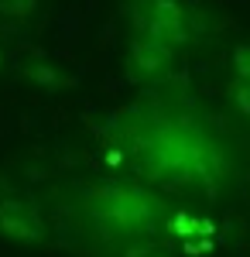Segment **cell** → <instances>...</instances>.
I'll list each match as a JSON object with an SVG mask.
<instances>
[{"label":"cell","mask_w":250,"mask_h":257,"mask_svg":"<svg viewBox=\"0 0 250 257\" xmlns=\"http://www.w3.org/2000/svg\"><path fill=\"white\" fill-rule=\"evenodd\" d=\"M0 233L7 240H18V243L45 240V219H41L38 206L18 192L0 196Z\"/></svg>","instance_id":"obj_1"},{"label":"cell","mask_w":250,"mask_h":257,"mask_svg":"<svg viewBox=\"0 0 250 257\" xmlns=\"http://www.w3.org/2000/svg\"><path fill=\"white\" fill-rule=\"evenodd\" d=\"M175 65V48L161 45L154 38H144V35H134L131 45H127V72L131 79L137 82H154L161 76H168Z\"/></svg>","instance_id":"obj_2"},{"label":"cell","mask_w":250,"mask_h":257,"mask_svg":"<svg viewBox=\"0 0 250 257\" xmlns=\"http://www.w3.org/2000/svg\"><path fill=\"white\" fill-rule=\"evenodd\" d=\"M18 69H21L24 79H31L35 86L48 89V93H58V89H65V86H72V79H69L58 65H52V62H45V59H28V62H21Z\"/></svg>","instance_id":"obj_3"},{"label":"cell","mask_w":250,"mask_h":257,"mask_svg":"<svg viewBox=\"0 0 250 257\" xmlns=\"http://www.w3.org/2000/svg\"><path fill=\"white\" fill-rule=\"evenodd\" d=\"M41 0H0V28H14L38 11Z\"/></svg>","instance_id":"obj_4"},{"label":"cell","mask_w":250,"mask_h":257,"mask_svg":"<svg viewBox=\"0 0 250 257\" xmlns=\"http://www.w3.org/2000/svg\"><path fill=\"white\" fill-rule=\"evenodd\" d=\"M226 96H230L233 110H236L240 117H247V120H250V82L233 79L230 86H226Z\"/></svg>","instance_id":"obj_5"},{"label":"cell","mask_w":250,"mask_h":257,"mask_svg":"<svg viewBox=\"0 0 250 257\" xmlns=\"http://www.w3.org/2000/svg\"><path fill=\"white\" fill-rule=\"evenodd\" d=\"M230 62H233V79L250 82V41H240V45L233 48Z\"/></svg>","instance_id":"obj_6"},{"label":"cell","mask_w":250,"mask_h":257,"mask_svg":"<svg viewBox=\"0 0 250 257\" xmlns=\"http://www.w3.org/2000/svg\"><path fill=\"white\" fill-rule=\"evenodd\" d=\"M0 72H4V48H0Z\"/></svg>","instance_id":"obj_7"}]
</instances>
